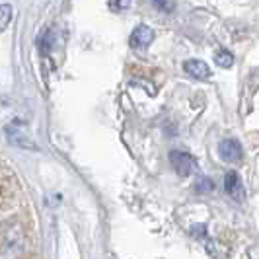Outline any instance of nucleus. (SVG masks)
I'll return each mask as SVG.
<instances>
[{
	"label": "nucleus",
	"mask_w": 259,
	"mask_h": 259,
	"mask_svg": "<svg viewBox=\"0 0 259 259\" xmlns=\"http://www.w3.org/2000/svg\"><path fill=\"white\" fill-rule=\"evenodd\" d=\"M26 247V232L20 221H8L0 226V259H16Z\"/></svg>",
	"instance_id": "1"
},
{
	"label": "nucleus",
	"mask_w": 259,
	"mask_h": 259,
	"mask_svg": "<svg viewBox=\"0 0 259 259\" xmlns=\"http://www.w3.org/2000/svg\"><path fill=\"white\" fill-rule=\"evenodd\" d=\"M169 162L182 178H187L195 169V158L187 152H182V150H171L169 152Z\"/></svg>",
	"instance_id": "2"
},
{
	"label": "nucleus",
	"mask_w": 259,
	"mask_h": 259,
	"mask_svg": "<svg viewBox=\"0 0 259 259\" xmlns=\"http://www.w3.org/2000/svg\"><path fill=\"white\" fill-rule=\"evenodd\" d=\"M152 41H154V31H152V27L144 26V24L135 27L133 33H131V37H129L131 47H133V49H139V51L146 49Z\"/></svg>",
	"instance_id": "3"
},
{
	"label": "nucleus",
	"mask_w": 259,
	"mask_h": 259,
	"mask_svg": "<svg viewBox=\"0 0 259 259\" xmlns=\"http://www.w3.org/2000/svg\"><path fill=\"white\" fill-rule=\"evenodd\" d=\"M219 154H221L224 162H240L242 156H244V150H242V146H240L238 141L226 139V141H222L219 144Z\"/></svg>",
	"instance_id": "4"
},
{
	"label": "nucleus",
	"mask_w": 259,
	"mask_h": 259,
	"mask_svg": "<svg viewBox=\"0 0 259 259\" xmlns=\"http://www.w3.org/2000/svg\"><path fill=\"white\" fill-rule=\"evenodd\" d=\"M224 189L234 201H244V185L238 176V171H226L224 176Z\"/></svg>",
	"instance_id": "5"
},
{
	"label": "nucleus",
	"mask_w": 259,
	"mask_h": 259,
	"mask_svg": "<svg viewBox=\"0 0 259 259\" xmlns=\"http://www.w3.org/2000/svg\"><path fill=\"white\" fill-rule=\"evenodd\" d=\"M183 70L189 74L191 78H197V80H207L210 76V68H208L207 63L199 61V59H191V61H185L183 63Z\"/></svg>",
	"instance_id": "6"
},
{
	"label": "nucleus",
	"mask_w": 259,
	"mask_h": 259,
	"mask_svg": "<svg viewBox=\"0 0 259 259\" xmlns=\"http://www.w3.org/2000/svg\"><path fill=\"white\" fill-rule=\"evenodd\" d=\"M6 135H8V139H10V143L16 144V146H22V148H35L37 150V144H33L31 141H29V137H27L24 131H16L14 127H8L6 129Z\"/></svg>",
	"instance_id": "7"
},
{
	"label": "nucleus",
	"mask_w": 259,
	"mask_h": 259,
	"mask_svg": "<svg viewBox=\"0 0 259 259\" xmlns=\"http://www.w3.org/2000/svg\"><path fill=\"white\" fill-rule=\"evenodd\" d=\"M12 16H14L12 4H8V2L0 4V31H4L6 27L10 26V22H12Z\"/></svg>",
	"instance_id": "8"
},
{
	"label": "nucleus",
	"mask_w": 259,
	"mask_h": 259,
	"mask_svg": "<svg viewBox=\"0 0 259 259\" xmlns=\"http://www.w3.org/2000/svg\"><path fill=\"white\" fill-rule=\"evenodd\" d=\"M214 63L222 66V68H230L234 65V55L230 51H226V49H221L214 55Z\"/></svg>",
	"instance_id": "9"
},
{
	"label": "nucleus",
	"mask_w": 259,
	"mask_h": 259,
	"mask_svg": "<svg viewBox=\"0 0 259 259\" xmlns=\"http://www.w3.org/2000/svg\"><path fill=\"white\" fill-rule=\"evenodd\" d=\"M152 4L162 12H171L174 10V2L171 0H152Z\"/></svg>",
	"instance_id": "10"
},
{
	"label": "nucleus",
	"mask_w": 259,
	"mask_h": 259,
	"mask_svg": "<svg viewBox=\"0 0 259 259\" xmlns=\"http://www.w3.org/2000/svg\"><path fill=\"white\" fill-rule=\"evenodd\" d=\"M131 6V0H115V2H111V8L117 10V12H121V10H127Z\"/></svg>",
	"instance_id": "11"
},
{
	"label": "nucleus",
	"mask_w": 259,
	"mask_h": 259,
	"mask_svg": "<svg viewBox=\"0 0 259 259\" xmlns=\"http://www.w3.org/2000/svg\"><path fill=\"white\" fill-rule=\"evenodd\" d=\"M212 187H214V185H212V182H210V180H201V183L197 185V189H199L201 193H207V191H212Z\"/></svg>",
	"instance_id": "12"
}]
</instances>
